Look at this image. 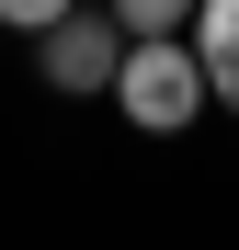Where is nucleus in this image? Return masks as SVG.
<instances>
[{
	"mask_svg": "<svg viewBox=\"0 0 239 250\" xmlns=\"http://www.w3.org/2000/svg\"><path fill=\"white\" fill-rule=\"evenodd\" d=\"M114 103H126V125H148V137H182V125L205 114L194 34H171V46H126V68H114Z\"/></svg>",
	"mask_w": 239,
	"mask_h": 250,
	"instance_id": "obj_1",
	"label": "nucleus"
},
{
	"mask_svg": "<svg viewBox=\"0 0 239 250\" xmlns=\"http://www.w3.org/2000/svg\"><path fill=\"white\" fill-rule=\"evenodd\" d=\"M182 34H194V68H205V103L239 114V0H205Z\"/></svg>",
	"mask_w": 239,
	"mask_h": 250,
	"instance_id": "obj_3",
	"label": "nucleus"
},
{
	"mask_svg": "<svg viewBox=\"0 0 239 250\" xmlns=\"http://www.w3.org/2000/svg\"><path fill=\"white\" fill-rule=\"evenodd\" d=\"M34 46H46V91H114V68H126V23H114V12H57Z\"/></svg>",
	"mask_w": 239,
	"mask_h": 250,
	"instance_id": "obj_2",
	"label": "nucleus"
}]
</instances>
